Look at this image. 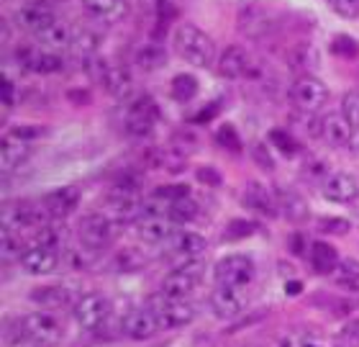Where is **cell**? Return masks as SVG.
Here are the masks:
<instances>
[{
	"instance_id": "42",
	"label": "cell",
	"mask_w": 359,
	"mask_h": 347,
	"mask_svg": "<svg viewBox=\"0 0 359 347\" xmlns=\"http://www.w3.org/2000/svg\"><path fill=\"white\" fill-rule=\"evenodd\" d=\"M216 139L224 144V147H231L233 152L241 150V142H239V136H236V129H233V126H221V129H218Z\"/></svg>"
},
{
	"instance_id": "33",
	"label": "cell",
	"mask_w": 359,
	"mask_h": 347,
	"mask_svg": "<svg viewBox=\"0 0 359 347\" xmlns=\"http://www.w3.org/2000/svg\"><path fill=\"white\" fill-rule=\"evenodd\" d=\"M167 216H170L175 224H187V221H193L195 216H198V204H195L193 198L175 201V204H170V209H167Z\"/></svg>"
},
{
	"instance_id": "39",
	"label": "cell",
	"mask_w": 359,
	"mask_h": 347,
	"mask_svg": "<svg viewBox=\"0 0 359 347\" xmlns=\"http://www.w3.org/2000/svg\"><path fill=\"white\" fill-rule=\"evenodd\" d=\"M269 142L275 144V147H280L285 155H292V152L298 150V144L292 142V136L287 134V131H283V129H275V131H269Z\"/></svg>"
},
{
	"instance_id": "13",
	"label": "cell",
	"mask_w": 359,
	"mask_h": 347,
	"mask_svg": "<svg viewBox=\"0 0 359 347\" xmlns=\"http://www.w3.org/2000/svg\"><path fill=\"white\" fill-rule=\"evenodd\" d=\"M321 193L331 204H354L359 198V181L352 173H329L321 183Z\"/></svg>"
},
{
	"instance_id": "25",
	"label": "cell",
	"mask_w": 359,
	"mask_h": 347,
	"mask_svg": "<svg viewBox=\"0 0 359 347\" xmlns=\"http://www.w3.org/2000/svg\"><path fill=\"white\" fill-rule=\"evenodd\" d=\"M39 41L46 46V49H65V46H72V41H75V31L69 29L65 21H57L52 23V26H46L41 34H36Z\"/></svg>"
},
{
	"instance_id": "37",
	"label": "cell",
	"mask_w": 359,
	"mask_h": 347,
	"mask_svg": "<svg viewBox=\"0 0 359 347\" xmlns=\"http://www.w3.org/2000/svg\"><path fill=\"white\" fill-rule=\"evenodd\" d=\"M341 114L354 129H359V91L346 93L344 100H341Z\"/></svg>"
},
{
	"instance_id": "41",
	"label": "cell",
	"mask_w": 359,
	"mask_h": 347,
	"mask_svg": "<svg viewBox=\"0 0 359 347\" xmlns=\"http://www.w3.org/2000/svg\"><path fill=\"white\" fill-rule=\"evenodd\" d=\"M329 6L334 8L341 18H357L359 15V0H329Z\"/></svg>"
},
{
	"instance_id": "7",
	"label": "cell",
	"mask_w": 359,
	"mask_h": 347,
	"mask_svg": "<svg viewBox=\"0 0 359 347\" xmlns=\"http://www.w3.org/2000/svg\"><path fill=\"white\" fill-rule=\"evenodd\" d=\"M218 286L229 288H247L255 280V263L247 255H229L216 263Z\"/></svg>"
},
{
	"instance_id": "1",
	"label": "cell",
	"mask_w": 359,
	"mask_h": 347,
	"mask_svg": "<svg viewBox=\"0 0 359 347\" xmlns=\"http://www.w3.org/2000/svg\"><path fill=\"white\" fill-rule=\"evenodd\" d=\"M175 49L187 65L193 67H210L216 60V44L213 39L193 23H182L175 31Z\"/></svg>"
},
{
	"instance_id": "44",
	"label": "cell",
	"mask_w": 359,
	"mask_h": 347,
	"mask_svg": "<svg viewBox=\"0 0 359 347\" xmlns=\"http://www.w3.org/2000/svg\"><path fill=\"white\" fill-rule=\"evenodd\" d=\"M303 173L313 175V178H321V183H323L326 178H329V167H326V162H323L321 157H316V159H308V165Z\"/></svg>"
},
{
	"instance_id": "8",
	"label": "cell",
	"mask_w": 359,
	"mask_h": 347,
	"mask_svg": "<svg viewBox=\"0 0 359 347\" xmlns=\"http://www.w3.org/2000/svg\"><path fill=\"white\" fill-rule=\"evenodd\" d=\"M290 98L295 103L298 111L303 114H316L318 108L326 103L329 98V91H326V85L313 75H303L300 80H295L290 88Z\"/></svg>"
},
{
	"instance_id": "27",
	"label": "cell",
	"mask_w": 359,
	"mask_h": 347,
	"mask_svg": "<svg viewBox=\"0 0 359 347\" xmlns=\"http://www.w3.org/2000/svg\"><path fill=\"white\" fill-rule=\"evenodd\" d=\"M311 265H313L316 273H321V275H326V273H334L339 265V255L337 249L331 247V244H326V242H313L311 244Z\"/></svg>"
},
{
	"instance_id": "36",
	"label": "cell",
	"mask_w": 359,
	"mask_h": 347,
	"mask_svg": "<svg viewBox=\"0 0 359 347\" xmlns=\"http://www.w3.org/2000/svg\"><path fill=\"white\" fill-rule=\"evenodd\" d=\"M113 265H116V270H139L144 265V255L139 252V249H123V252H118L116 255V260H113Z\"/></svg>"
},
{
	"instance_id": "14",
	"label": "cell",
	"mask_w": 359,
	"mask_h": 347,
	"mask_svg": "<svg viewBox=\"0 0 359 347\" xmlns=\"http://www.w3.org/2000/svg\"><path fill=\"white\" fill-rule=\"evenodd\" d=\"M210 309L218 319H236L241 311L247 309V299L241 294V288H229V286H218L213 288L210 294Z\"/></svg>"
},
{
	"instance_id": "24",
	"label": "cell",
	"mask_w": 359,
	"mask_h": 347,
	"mask_svg": "<svg viewBox=\"0 0 359 347\" xmlns=\"http://www.w3.org/2000/svg\"><path fill=\"white\" fill-rule=\"evenodd\" d=\"M167 247H170V252L185 257V260H195L205 249V240L198 232H177Z\"/></svg>"
},
{
	"instance_id": "50",
	"label": "cell",
	"mask_w": 359,
	"mask_h": 347,
	"mask_svg": "<svg viewBox=\"0 0 359 347\" xmlns=\"http://www.w3.org/2000/svg\"><path fill=\"white\" fill-rule=\"evenodd\" d=\"M3 100H6V106H13L15 103V88L8 77L3 80Z\"/></svg>"
},
{
	"instance_id": "53",
	"label": "cell",
	"mask_w": 359,
	"mask_h": 347,
	"mask_svg": "<svg viewBox=\"0 0 359 347\" xmlns=\"http://www.w3.org/2000/svg\"><path fill=\"white\" fill-rule=\"evenodd\" d=\"M352 206H354V211H357V214H359V198H357V201H354V204H352Z\"/></svg>"
},
{
	"instance_id": "52",
	"label": "cell",
	"mask_w": 359,
	"mask_h": 347,
	"mask_svg": "<svg viewBox=\"0 0 359 347\" xmlns=\"http://www.w3.org/2000/svg\"><path fill=\"white\" fill-rule=\"evenodd\" d=\"M349 150H352L354 155H359V129H354V134H352V142H349Z\"/></svg>"
},
{
	"instance_id": "2",
	"label": "cell",
	"mask_w": 359,
	"mask_h": 347,
	"mask_svg": "<svg viewBox=\"0 0 359 347\" xmlns=\"http://www.w3.org/2000/svg\"><path fill=\"white\" fill-rule=\"evenodd\" d=\"M149 306L157 314L159 325L165 327V329L187 327L195 319V314H198V306L190 299H177V296H167V294L154 296Z\"/></svg>"
},
{
	"instance_id": "46",
	"label": "cell",
	"mask_w": 359,
	"mask_h": 347,
	"mask_svg": "<svg viewBox=\"0 0 359 347\" xmlns=\"http://www.w3.org/2000/svg\"><path fill=\"white\" fill-rule=\"evenodd\" d=\"M252 155H255V159L259 162V167H264V170H272V167H275L272 157L267 155V144H257L255 150H252Z\"/></svg>"
},
{
	"instance_id": "45",
	"label": "cell",
	"mask_w": 359,
	"mask_h": 347,
	"mask_svg": "<svg viewBox=\"0 0 359 347\" xmlns=\"http://www.w3.org/2000/svg\"><path fill=\"white\" fill-rule=\"evenodd\" d=\"M252 232H255V227H252L249 221L236 219V221H231V224H229V229H226V237H229V240H236V237H244V234H252Z\"/></svg>"
},
{
	"instance_id": "40",
	"label": "cell",
	"mask_w": 359,
	"mask_h": 347,
	"mask_svg": "<svg viewBox=\"0 0 359 347\" xmlns=\"http://www.w3.org/2000/svg\"><path fill=\"white\" fill-rule=\"evenodd\" d=\"M41 134H44V129H39V126H13L8 131V139H15V142H34V139Z\"/></svg>"
},
{
	"instance_id": "31",
	"label": "cell",
	"mask_w": 359,
	"mask_h": 347,
	"mask_svg": "<svg viewBox=\"0 0 359 347\" xmlns=\"http://www.w3.org/2000/svg\"><path fill=\"white\" fill-rule=\"evenodd\" d=\"M97 49H100V37H97L95 31H80V34H75L72 52H75L83 62L97 57Z\"/></svg>"
},
{
	"instance_id": "11",
	"label": "cell",
	"mask_w": 359,
	"mask_h": 347,
	"mask_svg": "<svg viewBox=\"0 0 359 347\" xmlns=\"http://www.w3.org/2000/svg\"><path fill=\"white\" fill-rule=\"evenodd\" d=\"M57 21V11H54L52 0H26L18 11H15V23L23 29L41 34L46 26Z\"/></svg>"
},
{
	"instance_id": "51",
	"label": "cell",
	"mask_w": 359,
	"mask_h": 347,
	"mask_svg": "<svg viewBox=\"0 0 359 347\" xmlns=\"http://www.w3.org/2000/svg\"><path fill=\"white\" fill-rule=\"evenodd\" d=\"M290 247H292V252H295V255H300V252H303V234H292Z\"/></svg>"
},
{
	"instance_id": "5",
	"label": "cell",
	"mask_w": 359,
	"mask_h": 347,
	"mask_svg": "<svg viewBox=\"0 0 359 347\" xmlns=\"http://www.w3.org/2000/svg\"><path fill=\"white\" fill-rule=\"evenodd\" d=\"M44 221H52L44 206H34L26 201H11L3 206V229L6 232H23L31 227H46Z\"/></svg>"
},
{
	"instance_id": "30",
	"label": "cell",
	"mask_w": 359,
	"mask_h": 347,
	"mask_svg": "<svg viewBox=\"0 0 359 347\" xmlns=\"http://www.w3.org/2000/svg\"><path fill=\"white\" fill-rule=\"evenodd\" d=\"M331 275L337 280V286L349 288V291H359V260H352V257L339 260L337 270L331 273Z\"/></svg>"
},
{
	"instance_id": "12",
	"label": "cell",
	"mask_w": 359,
	"mask_h": 347,
	"mask_svg": "<svg viewBox=\"0 0 359 347\" xmlns=\"http://www.w3.org/2000/svg\"><path fill=\"white\" fill-rule=\"evenodd\" d=\"M123 334H126L128 340H149V337H154L157 334V329H162V325H159L157 314L151 311V306H139V309H131L123 317Z\"/></svg>"
},
{
	"instance_id": "48",
	"label": "cell",
	"mask_w": 359,
	"mask_h": 347,
	"mask_svg": "<svg viewBox=\"0 0 359 347\" xmlns=\"http://www.w3.org/2000/svg\"><path fill=\"white\" fill-rule=\"evenodd\" d=\"M8 347H46V345H41V342H36V340H34V337H29V334L18 332V334H13V337L8 340Z\"/></svg>"
},
{
	"instance_id": "17",
	"label": "cell",
	"mask_w": 359,
	"mask_h": 347,
	"mask_svg": "<svg viewBox=\"0 0 359 347\" xmlns=\"http://www.w3.org/2000/svg\"><path fill=\"white\" fill-rule=\"evenodd\" d=\"M177 224H175L170 216H144L139 221V237L147 244H170L172 237L177 234Z\"/></svg>"
},
{
	"instance_id": "9",
	"label": "cell",
	"mask_w": 359,
	"mask_h": 347,
	"mask_svg": "<svg viewBox=\"0 0 359 347\" xmlns=\"http://www.w3.org/2000/svg\"><path fill=\"white\" fill-rule=\"evenodd\" d=\"M21 332L49 347L54 342H60L62 325L60 319L54 317V314H49V311H31V314H26L21 319Z\"/></svg>"
},
{
	"instance_id": "19",
	"label": "cell",
	"mask_w": 359,
	"mask_h": 347,
	"mask_svg": "<svg viewBox=\"0 0 359 347\" xmlns=\"http://www.w3.org/2000/svg\"><path fill=\"white\" fill-rule=\"evenodd\" d=\"M218 72L226 80H239L249 72V54L244 46H226L221 57H218Z\"/></svg>"
},
{
	"instance_id": "6",
	"label": "cell",
	"mask_w": 359,
	"mask_h": 347,
	"mask_svg": "<svg viewBox=\"0 0 359 347\" xmlns=\"http://www.w3.org/2000/svg\"><path fill=\"white\" fill-rule=\"evenodd\" d=\"M72 314H75V322L88 332H95L108 322V314H111V303L103 294H85L80 296L72 306Z\"/></svg>"
},
{
	"instance_id": "49",
	"label": "cell",
	"mask_w": 359,
	"mask_h": 347,
	"mask_svg": "<svg viewBox=\"0 0 359 347\" xmlns=\"http://www.w3.org/2000/svg\"><path fill=\"white\" fill-rule=\"evenodd\" d=\"M198 181L205 183V185H221V175L213 167H201L198 170Z\"/></svg>"
},
{
	"instance_id": "34",
	"label": "cell",
	"mask_w": 359,
	"mask_h": 347,
	"mask_svg": "<svg viewBox=\"0 0 359 347\" xmlns=\"http://www.w3.org/2000/svg\"><path fill=\"white\" fill-rule=\"evenodd\" d=\"M241 31L249 34V37H264L269 31V18L252 8V11L244 13V18H241Z\"/></svg>"
},
{
	"instance_id": "43",
	"label": "cell",
	"mask_w": 359,
	"mask_h": 347,
	"mask_svg": "<svg viewBox=\"0 0 359 347\" xmlns=\"http://www.w3.org/2000/svg\"><path fill=\"white\" fill-rule=\"evenodd\" d=\"M331 49H334L337 54H341V57H352V54L359 52V46L354 44V41L349 37H344V34L334 39V46H331Z\"/></svg>"
},
{
	"instance_id": "22",
	"label": "cell",
	"mask_w": 359,
	"mask_h": 347,
	"mask_svg": "<svg viewBox=\"0 0 359 347\" xmlns=\"http://www.w3.org/2000/svg\"><path fill=\"white\" fill-rule=\"evenodd\" d=\"M275 198H277V209H280V211H283L290 221H303L308 216V206H306V201H303V196H300L298 190L277 185Z\"/></svg>"
},
{
	"instance_id": "26",
	"label": "cell",
	"mask_w": 359,
	"mask_h": 347,
	"mask_svg": "<svg viewBox=\"0 0 359 347\" xmlns=\"http://www.w3.org/2000/svg\"><path fill=\"white\" fill-rule=\"evenodd\" d=\"M134 60L144 72H154V70L167 65V52H165V46L157 44V41H147V44H142L136 49Z\"/></svg>"
},
{
	"instance_id": "3",
	"label": "cell",
	"mask_w": 359,
	"mask_h": 347,
	"mask_svg": "<svg viewBox=\"0 0 359 347\" xmlns=\"http://www.w3.org/2000/svg\"><path fill=\"white\" fill-rule=\"evenodd\" d=\"M80 242H83V247L88 249H103L108 247L113 240H116V234H118V221L108 216V214H88L83 221H80Z\"/></svg>"
},
{
	"instance_id": "28",
	"label": "cell",
	"mask_w": 359,
	"mask_h": 347,
	"mask_svg": "<svg viewBox=\"0 0 359 347\" xmlns=\"http://www.w3.org/2000/svg\"><path fill=\"white\" fill-rule=\"evenodd\" d=\"M103 85L111 96L126 98L128 93H131V88H134V77H131V72L126 67H108V72L103 77Z\"/></svg>"
},
{
	"instance_id": "38",
	"label": "cell",
	"mask_w": 359,
	"mask_h": 347,
	"mask_svg": "<svg viewBox=\"0 0 359 347\" xmlns=\"http://www.w3.org/2000/svg\"><path fill=\"white\" fill-rule=\"evenodd\" d=\"M154 198H162L167 204H175V201L190 198V190H187V185H162V188L154 190Z\"/></svg>"
},
{
	"instance_id": "16",
	"label": "cell",
	"mask_w": 359,
	"mask_h": 347,
	"mask_svg": "<svg viewBox=\"0 0 359 347\" xmlns=\"http://www.w3.org/2000/svg\"><path fill=\"white\" fill-rule=\"evenodd\" d=\"M77 204H80V188L77 185H65V188L52 190L41 201L44 211L49 214V219H65V216L75 211Z\"/></svg>"
},
{
	"instance_id": "32",
	"label": "cell",
	"mask_w": 359,
	"mask_h": 347,
	"mask_svg": "<svg viewBox=\"0 0 359 347\" xmlns=\"http://www.w3.org/2000/svg\"><path fill=\"white\" fill-rule=\"evenodd\" d=\"M170 96L177 103H187L198 96V80L193 75H175V80L170 83Z\"/></svg>"
},
{
	"instance_id": "18",
	"label": "cell",
	"mask_w": 359,
	"mask_h": 347,
	"mask_svg": "<svg viewBox=\"0 0 359 347\" xmlns=\"http://www.w3.org/2000/svg\"><path fill=\"white\" fill-rule=\"evenodd\" d=\"M244 206L257 214H262V216H275L280 211L277 209L275 190H267L259 181L247 183V188H244Z\"/></svg>"
},
{
	"instance_id": "10",
	"label": "cell",
	"mask_w": 359,
	"mask_h": 347,
	"mask_svg": "<svg viewBox=\"0 0 359 347\" xmlns=\"http://www.w3.org/2000/svg\"><path fill=\"white\" fill-rule=\"evenodd\" d=\"M159 119V108L154 103V98L142 96L136 98L126 111V131L131 136H149L154 124Z\"/></svg>"
},
{
	"instance_id": "23",
	"label": "cell",
	"mask_w": 359,
	"mask_h": 347,
	"mask_svg": "<svg viewBox=\"0 0 359 347\" xmlns=\"http://www.w3.org/2000/svg\"><path fill=\"white\" fill-rule=\"evenodd\" d=\"M85 11L105 23H116L126 15V0H83Z\"/></svg>"
},
{
	"instance_id": "20",
	"label": "cell",
	"mask_w": 359,
	"mask_h": 347,
	"mask_svg": "<svg viewBox=\"0 0 359 347\" xmlns=\"http://www.w3.org/2000/svg\"><path fill=\"white\" fill-rule=\"evenodd\" d=\"M352 124L344 119V114H331L321 121V136L323 142L331 144V147H344V144L352 142Z\"/></svg>"
},
{
	"instance_id": "21",
	"label": "cell",
	"mask_w": 359,
	"mask_h": 347,
	"mask_svg": "<svg viewBox=\"0 0 359 347\" xmlns=\"http://www.w3.org/2000/svg\"><path fill=\"white\" fill-rule=\"evenodd\" d=\"M31 301L36 306H44V311H60L65 306H75L72 294L65 286H44L31 291Z\"/></svg>"
},
{
	"instance_id": "54",
	"label": "cell",
	"mask_w": 359,
	"mask_h": 347,
	"mask_svg": "<svg viewBox=\"0 0 359 347\" xmlns=\"http://www.w3.org/2000/svg\"><path fill=\"white\" fill-rule=\"evenodd\" d=\"M357 303H359V296H357Z\"/></svg>"
},
{
	"instance_id": "35",
	"label": "cell",
	"mask_w": 359,
	"mask_h": 347,
	"mask_svg": "<svg viewBox=\"0 0 359 347\" xmlns=\"http://www.w3.org/2000/svg\"><path fill=\"white\" fill-rule=\"evenodd\" d=\"M26 249H29V247H23L21 234L6 232V229H3V247H0V252H3V260H21Z\"/></svg>"
},
{
	"instance_id": "47",
	"label": "cell",
	"mask_w": 359,
	"mask_h": 347,
	"mask_svg": "<svg viewBox=\"0 0 359 347\" xmlns=\"http://www.w3.org/2000/svg\"><path fill=\"white\" fill-rule=\"evenodd\" d=\"M321 229L323 232H334V234H346L349 232V224H346V219H323Z\"/></svg>"
},
{
	"instance_id": "15",
	"label": "cell",
	"mask_w": 359,
	"mask_h": 347,
	"mask_svg": "<svg viewBox=\"0 0 359 347\" xmlns=\"http://www.w3.org/2000/svg\"><path fill=\"white\" fill-rule=\"evenodd\" d=\"M18 263H21V268L29 273V275H46V273H52L54 268H57L60 252H57V247L36 244V242H34V244L23 252V257Z\"/></svg>"
},
{
	"instance_id": "29",
	"label": "cell",
	"mask_w": 359,
	"mask_h": 347,
	"mask_svg": "<svg viewBox=\"0 0 359 347\" xmlns=\"http://www.w3.org/2000/svg\"><path fill=\"white\" fill-rule=\"evenodd\" d=\"M29 157V142H15V139H6L3 144V155H0V167L3 173H13L15 167L23 165V159Z\"/></svg>"
},
{
	"instance_id": "4",
	"label": "cell",
	"mask_w": 359,
	"mask_h": 347,
	"mask_svg": "<svg viewBox=\"0 0 359 347\" xmlns=\"http://www.w3.org/2000/svg\"><path fill=\"white\" fill-rule=\"evenodd\" d=\"M203 273H205V263L203 260H185L170 275H165V280H162V294L187 299L195 288L201 286Z\"/></svg>"
}]
</instances>
